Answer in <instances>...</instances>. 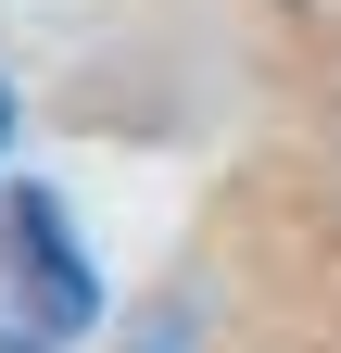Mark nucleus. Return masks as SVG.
<instances>
[{"instance_id": "f257e3e1", "label": "nucleus", "mask_w": 341, "mask_h": 353, "mask_svg": "<svg viewBox=\"0 0 341 353\" xmlns=\"http://www.w3.org/2000/svg\"><path fill=\"white\" fill-rule=\"evenodd\" d=\"M89 252H76L64 202L51 190H0V353H64L76 328H89Z\"/></svg>"}, {"instance_id": "f03ea898", "label": "nucleus", "mask_w": 341, "mask_h": 353, "mask_svg": "<svg viewBox=\"0 0 341 353\" xmlns=\"http://www.w3.org/2000/svg\"><path fill=\"white\" fill-rule=\"evenodd\" d=\"M0 139H13V88H0Z\"/></svg>"}]
</instances>
